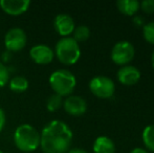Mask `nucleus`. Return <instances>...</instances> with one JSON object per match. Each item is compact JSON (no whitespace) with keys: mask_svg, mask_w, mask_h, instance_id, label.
<instances>
[{"mask_svg":"<svg viewBox=\"0 0 154 153\" xmlns=\"http://www.w3.org/2000/svg\"><path fill=\"white\" fill-rule=\"evenodd\" d=\"M72 131L63 121L47 123L40 133V147L44 153H66L72 142Z\"/></svg>","mask_w":154,"mask_h":153,"instance_id":"obj_1","label":"nucleus"},{"mask_svg":"<svg viewBox=\"0 0 154 153\" xmlns=\"http://www.w3.org/2000/svg\"><path fill=\"white\" fill-rule=\"evenodd\" d=\"M14 144L20 151L32 152L40 147V132L29 124H22L14 132Z\"/></svg>","mask_w":154,"mask_h":153,"instance_id":"obj_2","label":"nucleus"},{"mask_svg":"<svg viewBox=\"0 0 154 153\" xmlns=\"http://www.w3.org/2000/svg\"><path fill=\"white\" fill-rule=\"evenodd\" d=\"M49 85L56 94L60 96H68L77 86L75 75L68 69H57L49 76Z\"/></svg>","mask_w":154,"mask_h":153,"instance_id":"obj_3","label":"nucleus"},{"mask_svg":"<svg viewBox=\"0 0 154 153\" xmlns=\"http://www.w3.org/2000/svg\"><path fill=\"white\" fill-rule=\"evenodd\" d=\"M58 60L65 65H72L79 61L81 57L80 45L72 37L61 38L57 42L54 50Z\"/></svg>","mask_w":154,"mask_h":153,"instance_id":"obj_4","label":"nucleus"},{"mask_svg":"<svg viewBox=\"0 0 154 153\" xmlns=\"http://www.w3.org/2000/svg\"><path fill=\"white\" fill-rule=\"evenodd\" d=\"M89 89L95 96L100 99H110L116 91V85L110 78L97 76L89 82Z\"/></svg>","mask_w":154,"mask_h":153,"instance_id":"obj_5","label":"nucleus"},{"mask_svg":"<svg viewBox=\"0 0 154 153\" xmlns=\"http://www.w3.org/2000/svg\"><path fill=\"white\" fill-rule=\"evenodd\" d=\"M135 50L134 46L128 41H119L111 50V60L118 65L125 66L133 60Z\"/></svg>","mask_w":154,"mask_h":153,"instance_id":"obj_6","label":"nucleus"},{"mask_svg":"<svg viewBox=\"0 0 154 153\" xmlns=\"http://www.w3.org/2000/svg\"><path fill=\"white\" fill-rule=\"evenodd\" d=\"M27 42V37L25 32L20 27H12L6 32L4 36V45L10 53L22 50Z\"/></svg>","mask_w":154,"mask_h":153,"instance_id":"obj_7","label":"nucleus"},{"mask_svg":"<svg viewBox=\"0 0 154 153\" xmlns=\"http://www.w3.org/2000/svg\"><path fill=\"white\" fill-rule=\"evenodd\" d=\"M29 57L37 64H48L54 60L55 53L46 44H37L29 50Z\"/></svg>","mask_w":154,"mask_h":153,"instance_id":"obj_8","label":"nucleus"},{"mask_svg":"<svg viewBox=\"0 0 154 153\" xmlns=\"http://www.w3.org/2000/svg\"><path fill=\"white\" fill-rule=\"evenodd\" d=\"M63 107L68 115L79 116L86 112L87 103L79 96H68L63 101Z\"/></svg>","mask_w":154,"mask_h":153,"instance_id":"obj_9","label":"nucleus"},{"mask_svg":"<svg viewBox=\"0 0 154 153\" xmlns=\"http://www.w3.org/2000/svg\"><path fill=\"white\" fill-rule=\"evenodd\" d=\"M54 27H55L56 32L60 36H62V38H64L69 37V35L73 33L75 24L72 17L69 16L68 14H59L55 17Z\"/></svg>","mask_w":154,"mask_h":153,"instance_id":"obj_10","label":"nucleus"},{"mask_svg":"<svg viewBox=\"0 0 154 153\" xmlns=\"http://www.w3.org/2000/svg\"><path fill=\"white\" fill-rule=\"evenodd\" d=\"M119 82L125 86H133L140 80V72L132 65L122 66L116 74Z\"/></svg>","mask_w":154,"mask_h":153,"instance_id":"obj_11","label":"nucleus"},{"mask_svg":"<svg viewBox=\"0 0 154 153\" xmlns=\"http://www.w3.org/2000/svg\"><path fill=\"white\" fill-rule=\"evenodd\" d=\"M29 5V0H0V8L2 11L12 16H19L25 13Z\"/></svg>","mask_w":154,"mask_h":153,"instance_id":"obj_12","label":"nucleus"},{"mask_svg":"<svg viewBox=\"0 0 154 153\" xmlns=\"http://www.w3.org/2000/svg\"><path fill=\"white\" fill-rule=\"evenodd\" d=\"M92 149L94 153H116V145L108 136H99L93 143Z\"/></svg>","mask_w":154,"mask_h":153,"instance_id":"obj_13","label":"nucleus"},{"mask_svg":"<svg viewBox=\"0 0 154 153\" xmlns=\"http://www.w3.org/2000/svg\"><path fill=\"white\" fill-rule=\"evenodd\" d=\"M116 6L122 14L126 16H133L140 10V2L137 0H119Z\"/></svg>","mask_w":154,"mask_h":153,"instance_id":"obj_14","label":"nucleus"},{"mask_svg":"<svg viewBox=\"0 0 154 153\" xmlns=\"http://www.w3.org/2000/svg\"><path fill=\"white\" fill-rule=\"evenodd\" d=\"M8 86L10 89L17 93L23 92L29 88V81L23 76H15L8 81Z\"/></svg>","mask_w":154,"mask_h":153,"instance_id":"obj_15","label":"nucleus"},{"mask_svg":"<svg viewBox=\"0 0 154 153\" xmlns=\"http://www.w3.org/2000/svg\"><path fill=\"white\" fill-rule=\"evenodd\" d=\"M143 142L149 151L154 152V125H149L143 131Z\"/></svg>","mask_w":154,"mask_h":153,"instance_id":"obj_16","label":"nucleus"},{"mask_svg":"<svg viewBox=\"0 0 154 153\" xmlns=\"http://www.w3.org/2000/svg\"><path fill=\"white\" fill-rule=\"evenodd\" d=\"M72 35H73L72 38L75 39L78 43L84 42V41H86L89 38L90 29H89V27L86 26V25H79V26H77L75 29Z\"/></svg>","mask_w":154,"mask_h":153,"instance_id":"obj_17","label":"nucleus"},{"mask_svg":"<svg viewBox=\"0 0 154 153\" xmlns=\"http://www.w3.org/2000/svg\"><path fill=\"white\" fill-rule=\"evenodd\" d=\"M62 105H63L62 96H58V94H56V93L49 96L46 101V108H47V110L51 111V112L57 111L58 109H60V107H61Z\"/></svg>","mask_w":154,"mask_h":153,"instance_id":"obj_18","label":"nucleus"},{"mask_svg":"<svg viewBox=\"0 0 154 153\" xmlns=\"http://www.w3.org/2000/svg\"><path fill=\"white\" fill-rule=\"evenodd\" d=\"M143 35L147 42L154 45V21H151L144 25Z\"/></svg>","mask_w":154,"mask_h":153,"instance_id":"obj_19","label":"nucleus"},{"mask_svg":"<svg viewBox=\"0 0 154 153\" xmlns=\"http://www.w3.org/2000/svg\"><path fill=\"white\" fill-rule=\"evenodd\" d=\"M10 81V69L0 61V87H3Z\"/></svg>","mask_w":154,"mask_h":153,"instance_id":"obj_20","label":"nucleus"},{"mask_svg":"<svg viewBox=\"0 0 154 153\" xmlns=\"http://www.w3.org/2000/svg\"><path fill=\"white\" fill-rule=\"evenodd\" d=\"M142 10L147 14H152L154 13V0H145L140 4Z\"/></svg>","mask_w":154,"mask_h":153,"instance_id":"obj_21","label":"nucleus"},{"mask_svg":"<svg viewBox=\"0 0 154 153\" xmlns=\"http://www.w3.org/2000/svg\"><path fill=\"white\" fill-rule=\"evenodd\" d=\"M5 122H6L5 113H4L3 109L0 107V132L3 130L4 126H5Z\"/></svg>","mask_w":154,"mask_h":153,"instance_id":"obj_22","label":"nucleus"},{"mask_svg":"<svg viewBox=\"0 0 154 153\" xmlns=\"http://www.w3.org/2000/svg\"><path fill=\"white\" fill-rule=\"evenodd\" d=\"M133 23H134V25H136L137 27H140V26L145 25V20L142 16H134L133 17Z\"/></svg>","mask_w":154,"mask_h":153,"instance_id":"obj_23","label":"nucleus"},{"mask_svg":"<svg viewBox=\"0 0 154 153\" xmlns=\"http://www.w3.org/2000/svg\"><path fill=\"white\" fill-rule=\"evenodd\" d=\"M68 153H88V152L85 151L84 149H81V148H73V149L69 150Z\"/></svg>","mask_w":154,"mask_h":153,"instance_id":"obj_24","label":"nucleus"},{"mask_svg":"<svg viewBox=\"0 0 154 153\" xmlns=\"http://www.w3.org/2000/svg\"><path fill=\"white\" fill-rule=\"evenodd\" d=\"M130 153H148V151H147L146 149H144V148H134L133 150H131V152Z\"/></svg>","mask_w":154,"mask_h":153,"instance_id":"obj_25","label":"nucleus"},{"mask_svg":"<svg viewBox=\"0 0 154 153\" xmlns=\"http://www.w3.org/2000/svg\"><path fill=\"white\" fill-rule=\"evenodd\" d=\"M1 57H2V59H3V61H8V59L11 58V53H10V51H8V50H5L1 55Z\"/></svg>","mask_w":154,"mask_h":153,"instance_id":"obj_26","label":"nucleus"},{"mask_svg":"<svg viewBox=\"0 0 154 153\" xmlns=\"http://www.w3.org/2000/svg\"><path fill=\"white\" fill-rule=\"evenodd\" d=\"M151 63H152V66H153V68H154V50H153V53H152V56H151Z\"/></svg>","mask_w":154,"mask_h":153,"instance_id":"obj_27","label":"nucleus"},{"mask_svg":"<svg viewBox=\"0 0 154 153\" xmlns=\"http://www.w3.org/2000/svg\"><path fill=\"white\" fill-rule=\"evenodd\" d=\"M0 153H4L3 151H2V150H0Z\"/></svg>","mask_w":154,"mask_h":153,"instance_id":"obj_28","label":"nucleus"}]
</instances>
